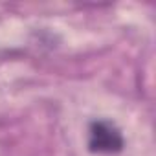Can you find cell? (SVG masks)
<instances>
[{
  "label": "cell",
  "mask_w": 156,
  "mask_h": 156,
  "mask_svg": "<svg viewBox=\"0 0 156 156\" xmlns=\"http://www.w3.org/2000/svg\"><path fill=\"white\" fill-rule=\"evenodd\" d=\"M121 130L105 119L92 121L88 127V151L96 154H118L123 151Z\"/></svg>",
  "instance_id": "1"
}]
</instances>
